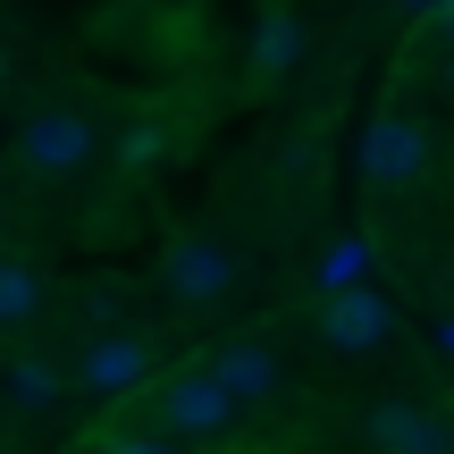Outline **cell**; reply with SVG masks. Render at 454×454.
<instances>
[{
    "instance_id": "7",
    "label": "cell",
    "mask_w": 454,
    "mask_h": 454,
    "mask_svg": "<svg viewBox=\"0 0 454 454\" xmlns=\"http://www.w3.org/2000/svg\"><path fill=\"white\" fill-rule=\"evenodd\" d=\"M371 438H379V454H454V429L429 404H412V395L371 404Z\"/></svg>"
},
{
    "instance_id": "6",
    "label": "cell",
    "mask_w": 454,
    "mask_h": 454,
    "mask_svg": "<svg viewBox=\"0 0 454 454\" xmlns=\"http://www.w3.org/2000/svg\"><path fill=\"white\" fill-rule=\"evenodd\" d=\"M320 337H328V354H379V345L395 337V311H387V294H337V303L320 311Z\"/></svg>"
},
{
    "instance_id": "1",
    "label": "cell",
    "mask_w": 454,
    "mask_h": 454,
    "mask_svg": "<svg viewBox=\"0 0 454 454\" xmlns=\"http://www.w3.org/2000/svg\"><path fill=\"white\" fill-rule=\"evenodd\" d=\"M236 395L211 379V362H194V371H168L160 387H152V421H160V438L177 446H219L227 429H236Z\"/></svg>"
},
{
    "instance_id": "9",
    "label": "cell",
    "mask_w": 454,
    "mask_h": 454,
    "mask_svg": "<svg viewBox=\"0 0 454 454\" xmlns=\"http://www.w3.org/2000/svg\"><path fill=\"white\" fill-rule=\"evenodd\" d=\"M59 387H67V371H59L51 354H17V362H9V379H0L9 412H26V421H34V412H51V404H59Z\"/></svg>"
},
{
    "instance_id": "13",
    "label": "cell",
    "mask_w": 454,
    "mask_h": 454,
    "mask_svg": "<svg viewBox=\"0 0 454 454\" xmlns=\"http://www.w3.org/2000/svg\"><path fill=\"white\" fill-rule=\"evenodd\" d=\"M160 160H168V127H160V118H127V127H118V168L152 177Z\"/></svg>"
},
{
    "instance_id": "5",
    "label": "cell",
    "mask_w": 454,
    "mask_h": 454,
    "mask_svg": "<svg viewBox=\"0 0 454 454\" xmlns=\"http://www.w3.org/2000/svg\"><path fill=\"white\" fill-rule=\"evenodd\" d=\"M144 379H152V345L135 328H110V337H93L76 354V387L84 395H135Z\"/></svg>"
},
{
    "instance_id": "4",
    "label": "cell",
    "mask_w": 454,
    "mask_h": 454,
    "mask_svg": "<svg viewBox=\"0 0 454 454\" xmlns=\"http://www.w3.org/2000/svg\"><path fill=\"white\" fill-rule=\"evenodd\" d=\"M160 278H168L177 303H227V294H236V253H227L219 236H177L168 261H160Z\"/></svg>"
},
{
    "instance_id": "12",
    "label": "cell",
    "mask_w": 454,
    "mask_h": 454,
    "mask_svg": "<svg viewBox=\"0 0 454 454\" xmlns=\"http://www.w3.org/2000/svg\"><path fill=\"white\" fill-rule=\"evenodd\" d=\"M362 286H371V244H362V236H337L320 253V294L337 303V294H362Z\"/></svg>"
},
{
    "instance_id": "14",
    "label": "cell",
    "mask_w": 454,
    "mask_h": 454,
    "mask_svg": "<svg viewBox=\"0 0 454 454\" xmlns=\"http://www.w3.org/2000/svg\"><path fill=\"white\" fill-rule=\"evenodd\" d=\"M101 454H185L177 438H152V429H118V438H101Z\"/></svg>"
},
{
    "instance_id": "15",
    "label": "cell",
    "mask_w": 454,
    "mask_h": 454,
    "mask_svg": "<svg viewBox=\"0 0 454 454\" xmlns=\"http://www.w3.org/2000/svg\"><path fill=\"white\" fill-rule=\"evenodd\" d=\"M438 354H446V362H454V320H438Z\"/></svg>"
},
{
    "instance_id": "11",
    "label": "cell",
    "mask_w": 454,
    "mask_h": 454,
    "mask_svg": "<svg viewBox=\"0 0 454 454\" xmlns=\"http://www.w3.org/2000/svg\"><path fill=\"white\" fill-rule=\"evenodd\" d=\"M34 311H43V270L17 253H0V328H26Z\"/></svg>"
},
{
    "instance_id": "8",
    "label": "cell",
    "mask_w": 454,
    "mask_h": 454,
    "mask_svg": "<svg viewBox=\"0 0 454 454\" xmlns=\"http://www.w3.org/2000/svg\"><path fill=\"white\" fill-rule=\"evenodd\" d=\"M211 379H219L227 395H236V404H270V395H278V362L261 354L253 337H236V345H219V362H211Z\"/></svg>"
},
{
    "instance_id": "10",
    "label": "cell",
    "mask_w": 454,
    "mask_h": 454,
    "mask_svg": "<svg viewBox=\"0 0 454 454\" xmlns=\"http://www.w3.org/2000/svg\"><path fill=\"white\" fill-rule=\"evenodd\" d=\"M294 67H303V17L270 9L253 26V76H294Z\"/></svg>"
},
{
    "instance_id": "16",
    "label": "cell",
    "mask_w": 454,
    "mask_h": 454,
    "mask_svg": "<svg viewBox=\"0 0 454 454\" xmlns=\"http://www.w3.org/2000/svg\"><path fill=\"white\" fill-rule=\"evenodd\" d=\"M0 84H9V51H0Z\"/></svg>"
},
{
    "instance_id": "3",
    "label": "cell",
    "mask_w": 454,
    "mask_h": 454,
    "mask_svg": "<svg viewBox=\"0 0 454 454\" xmlns=\"http://www.w3.org/2000/svg\"><path fill=\"white\" fill-rule=\"evenodd\" d=\"M93 152H101V127L84 110H34L17 135V160L34 177H76V168H93Z\"/></svg>"
},
{
    "instance_id": "2",
    "label": "cell",
    "mask_w": 454,
    "mask_h": 454,
    "mask_svg": "<svg viewBox=\"0 0 454 454\" xmlns=\"http://www.w3.org/2000/svg\"><path fill=\"white\" fill-rule=\"evenodd\" d=\"M429 168H438V135H429L421 118L387 110V118L371 127V144H362V177L387 185V194H404V185H421Z\"/></svg>"
}]
</instances>
